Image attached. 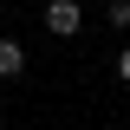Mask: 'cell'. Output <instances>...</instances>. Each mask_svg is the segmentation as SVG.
<instances>
[{"label": "cell", "mask_w": 130, "mask_h": 130, "mask_svg": "<svg viewBox=\"0 0 130 130\" xmlns=\"http://www.w3.org/2000/svg\"><path fill=\"white\" fill-rule=\"evenodd\" d=\"M117 78H124V85H130V46H124V52H117Z\"/></svg>", "instance_id": "277c9868"}, {"label": "cell", "mask_w": 130, "mask_h": 130, "mask_svg": "<svg viewBox=\"0 0 130 130\" xmlns=\"http://www.w3.org/2000/svg\"><path fill=\"white\" fill-rule=\"evenodd\" d=\"M0 130H7V117H0Z\"/></svg>", "instance_id": "5b68a950"}, {"label": "cell", "mask_w": 130, "mask_h": 130, "mask_svg": "<svg viewBox=\"0 0 130 130\" xmlns=\"http://www.w3.org/2000/svg\"><path fill=\"white\" fill-rule=\"evenodd\" d=\"M104 26H111V32H130V0H104Z\"/></svg>", "instance_id": "3957f363"}, {"label": "cell", "mask_w": 130, "mask_h": 130, "mask_svg": "<svg viewBox=\"0 0 130 130\" xmlns=\"http://www.w3.org/2000/svg\"><path fill=\"white\" fill-rule=\"evenodd\" d=\"M46 32L52 39H78L85 32V7L78 0H46Z\"/></svg>", "instance_id": "6da1fadb"}, {"label": "cell", "mask_w": 130, "mask_h": 130, "mask_svg": "<svg viewBox=\"0 0 130 130\" xmlns=\"http://www.w3.org/2000/svg\"><path fill=\"white\" fill-rule=\"evenodd\" d=\"M0 78H7V85L26 78V46H20V39H0Z\"/></svg>", "instance_id": "7a4b0ae2"}]
</instances>
